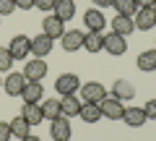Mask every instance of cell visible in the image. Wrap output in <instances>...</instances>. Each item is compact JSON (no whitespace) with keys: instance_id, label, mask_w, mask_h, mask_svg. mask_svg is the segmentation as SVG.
Wrapping results in <instances>:
<instances>
[{"instance_id":"cell-28","label":"cell","mask_w":156,"mask_h":141,"mask_svg":"<svg viewBox=\"0 0 156 141\" xmlns=\"http://www.w3.org/2000/svg\"><path fill=\"white\" fill-rule=\"evenodd\" d=\"M16 11V3L13 0H0V16H11Z\"/></svg>"},{"instance_id":"cell-4","label":"cell","mask_w":156,"mask_h":141,"mask_svg":"<svg viewBox=\"0 0 156 141\" xmlns=\"http://www.w3.org/2000/svg\"><path fill=\"white\" fill-rule=\"evenodd\" d=\"M8 50H11L13 60H23L26 55H31V39L26 34H16L11 39V45H8Z\"/></svg>"},{"instance_id":"cell-18","label":"cell","mask_w":156,"mask_h":141,"mask_svg":"<svg viewBox=\"0 0 156 141\" xmlns=\"http://www.w3.org/2000/svg\"><path fill=\"white\" fill-rule=\"evenodd\" d=\"M122 120H125V125H130V128H140L148 118H146V110L143 107H125Z\"/></svg>"},{"instance_id":"cell-5","label":"cell","mask_w":156,"mask_h":141,"mask_svg":"<svg viewBox=\"0 0 156 141\" xmlns=\"http://www.w3.org/2000/svg\"><path fill=\"white\" fill-rule=\"evenodd\" d=\"M26 84H29L26 76L18 73V71H13V73L5 76V81H3V89H5L8 97H21V91H23V86H26Z\"/></svg>"},{"instance_id":"cell-22","label":"cell","mask_w":156,"mask_h":141,"mask_svg":"<svg viewBox=\"0 0 156 141\" xmlns=\"http://www.w3.org/2000/svg\"><path fill=\"white\" fill-rule=\"evenodd\" d=\"M78 118L83 120V123H99L101 120V107L99 105H83L81 113H78Z\"/></svg>"},{"instance_id":"cell-36","label":"cell","mask_w":156,"mask_h":141,"mask_svg":"<svg viewBox=\"0 0 156 141\" xmlns=\"http://www.w3.org/2000/svg\"><path fill=\"white\" fill-rule=\"evenodd\" d=\"M154 11H156V3H154Z\"/></svg>"},{"instance_id":"cell-35","label":"cell","mask_w":156,"mask_h":141,"mask_svg":"<svg viewBox=\"0 0 156 141\" xmlns=\"http://www.w3.org/2000/svg\"><path fill=\"white\" fill-rule=\"evenodd\" d=\"M21 141H42V139H39V136H34V133H29L26 139H21Z\"/></svg>"},{"instance_id":"cell-9","label":"cell","mask_w":156,"mask_h":141,"mask_svg":"<svg viewBox=\"0 0 156 141\" xmlns=\"http://www.w3.org/2000/svg\"><path fill=\"white\" fill-rule=\"evenodd\" d=\"M52 45H55V39H50L47 34H37V37H31V55L34 58H47L52 52Z\"/></svg>"},{"instance_id":"cell-27","label":"cell","mask_w":156,"mask_h":141,"mask_svg":"<svg viewBox=\"0 0 156 141\" xmlns=\"http://www.w3.org/2000/svg\"><path fill=\"white\" fill-rule=\"evenodd\" d=\"M13 65V55L8 47H0V71H11Z\"/></svg>"},{"instance_id":"cell-23","label":"cell","mask_w":156,"mask_h":141,"mask_svg":"<svg viewBox=\"0 0 156 141\" xmlns=\"http://www.w3.org/2000/svg\"><path fill=\"white\" fill-rule=\"evenodd\" d=\"M135 63H138V71H156V50H143Z\"/></svg>"},{"instance_id":"cell-13","label":"cell","mask_w":156,"mask_h":141,"mask_svg":"<svg viewBox=\"0 0 156 141\" xmlns=\"http://www.w3.org/2000/svg\"><path fill=\"white\" fill-rule=\"evenodd\" d=\"M42 81H29L26 86H23V91H21V99H23V105H39L42 102Z\"/></svg>"},{"instance_id":"cell-21","label":"cell","mask_w":156,"mask_h":141,"mask_svg":"<svg viewBox=\"0 0 156 141\" xmlns=\"http://www.w3.org/2000/svg\"><path fill=\"white\" fill-rule=\"evenodd\" d=\"M21 118L26 120L29 125H39L42 120H44V115H42V107H39V105H23Z\"/></svg>"},{"instance_id":"cell-34","label":"cell","mask_w":156,"mask_h":141,"mask_svg":"<svg viewBox=\"0 0 156 141\" xmlns=\"http://www.w3.org/2000/svg\"><path fill=\"white\" fill-rule=\"evenodd\" d=\"M154 3H156V0H135V6H138V8H154Z\"/></svg>"},{"instance_id":"cell-33","label":"cell","mask_w":156,"mask_h":141,"mask_svg":"<svg viewBox=\"0 0 156 141\" xmlns=\"http://www.w3.org/2000/svg\"><path fill=\"white\" fill-rule=\"evenodd\" d=\"M94 8H112V0H91Z\"/></svg>"},{"instance_id":"cell-30","label":"cell","mask_w":156,"mask_h":141,"mask_svg":"<svg viewBox=\"0 0 156 141\" xmlns=\"http://www.w3.org/2000/svg\"><path fill=\"white\" fill-rule=\"evenodd\" d=\"M55 3L57 0H34V8H39V11H52Z\"/></svg>"},{"instance_id":"cell-17","label":"cell","mask_w":156,"mask_h":141,"mask_svg":"<svg viewBox=\"0 0 156 141\" xmlns=\"http://www.w3.org/2000/svg\"><path fill=\"white\" fill-rule=\"evenodd\" d=\"M81 107H83V102L78 99L76 94H68L60 99V113L65 115V118H76L78 113H81Z\"/></svg>"},{"instance_id":"cell-2","label":"cell","mask_w":156,"mask_h":141,"mask_svg":"<svg viewBox=\"0 0 156 141\" xmlns=\"http://www.w3.org/2000/svg\"><path fill=\"white\" fill-rule=\"evenodd\" d=\"M99 107H101V118H107V120H122L125 105L120 99H115V97H104V99L99 102Z\"/></svg>"},{"instance_id":"cell-31","label":"cell","mask_w":156,"mask_h":141,"mask_svg":"<svg viewBox=\"0 0 156 141\" xmlns=\"http://www.w3.org/2000/svg\"><path fill=\"white\" fill-rule=\"evenodd\" d=\"M143 110H146V118L148 120H156V99H148Z\"/></svg>"},{"instance_id":"cell-15","label":"cell","mask_w":156,"mask_h":141,"mask_svg":"<svg viewBox=\"0 0 156 141\" xmlns=\"http://www.w3.org/2000/svg\"><path fill=\"white\" fill-rule=\"evenodd\" d=\"M112 97L115 99H120V102H125V99H133L135 97V86L130 84V81H125V79H117L115 84H112Z\"/></svg>"},{"instance_id":"cell-29","label":"cell","mask_w":156,"mask_h":141,"mask_svg":"<svg viewBox=\"0 0 156 141\" xmlns=\"http://www.w3.org/2000/svg\"><path fill=\"white\" fill-rule=\"evenodd\" d=\"M13 133H11V123H3L0 120V141H11Z\"/></svg>"},{"instance_id":"cell-24","label":"cell","mask_w":156,"mask_h":141,"mask_svg":"<svg viewBox=\"0 0 156 141\" xmlns=\"http://www.w3.org/2000/svg\"><path fill=\"white\" fill-rule=\"evenodd\" d=\"M42 115H44V120H55V118H60V99H44L42 105Z\"/></svg>"},{"instance_id":"cell-26","label":"cell","mask_w":156,"mask_h":141,"mask_svg":"<svg viewBox=\"0 0 156 141\" xmlns=\"http://www.w3.org/2000/svg\"><path fill=\"white\" fill-rule=\"evenodd\" d=\"M29 131H31V125H29L26 120L21 118V115H16V118L11 120V133L16 136L18 141H21V139H26V136H29Z\"/></svg>"},{"instance_id":"cell-12","label":"cell","mask_w":156,"mask_h":141,"mask_svg":"<svg viewBox=\"0 0 156 141\" xmlns=\"http://www.w3.org/2000/svg\"><path fill=\"white\" fill-rule=\"evenodd\" d=\"M83 24H86L89 32H101V29L107 26V18H104V13H101L99 8H89V11L83 13Z\"/></svg>"},{"instance_id":"cell-25","label":"cell","mask_w":156,"mask_h":141,"mask_svg":"<svg viewBox=\"0 0 156 141\" xmlns=\"http://www.w3.org/2000/svg\"><path fill=\"white\" fill-rule=\"evenodd\" d=\"M112 8H115L120 16H130V18L138 13V6H135V0H112Z\"/></svg>"},{"instance_id":"cell-38","label":"cell","mask_w":156,"mask_h":141,"mask_svg":"<svg viewBox=\"0 0 156 141\" xmlns=\"http://www.w3.org/2000/svg\"><path fill=\"white\" fill-rule=\"evenodd\" d=\"M154 50H156V45H154Z\"/></svg>"},{"instance_id":"cell-10","label":"cell","mask_w":156,"mask_h":141,"mask_svg":"<svg viewBox=\"0 0 156 141\" xmlns=\"http://www.w3.org/2000/svg\"><path fill=\"white\" fill-rule=\"evenodd\" d=\"M133 21H135V29L148 32V29L156 26V11L154 8H138V13L133 16Z\"/></svg>"},{"instance_id":"cell-11","label":"cell","mask_w":156,"mask_h":141,"mask_svg":"<svg viewBox=\"0 0 156 141\" xmlns=\"http://www.w3.org/2000/svg\"><path fill=\"white\" fill-rule=\"evenodd\" d=\"M62 50H65V52L83 50V32H78V29H68V32L62 34Z\"/></svg>"},{"instance_id":"cell-3","label":"cell","mask_w":156,"mask_h":141,"mask_svg":"<svg viewBox=\"0 0 156 141\" xmlns=\"http://www.w3.org/2000/svg\"><path fill=\"white\" fill-rule=\"evenodd\" d=\"M50 133H52V141H70V118H65V115H60V118L50 120Z\"/></svg>"},{"instance_id":"cell-1","label":"cell","mask_w":156,"mask_h":141,"mask_svg":"<svg viewBox=\"0 0 156 141\" xmlns=\"http://www.w3.org/2000/svg\"><path fill=\"white\" fill-rule=\"evenodd\" d=\"M78 91H81V97H83V105H99V102L107 97V89L99 84V81H86Z\"/></svg>"},{"instance_id":"cell-16","label":"cell","mask_w":156,"mask_h":141,"mask_svg":"<svg viewBox=\"0 0 156 141\" xmlns=\"http://www.w3.org/2000/svg\"><path fill=\"white\" fill-rule=\"evenodd\" d=\"M112 32L128 39V34H133V32H135V21H133L130 16H120V13H117V16L112 18Z\"/></svg>"},{"instance_id":"cell-20","label":"cell","mask_w":156,"mask_h":141,"mask_svg":"<svg viewBox=\"0 0 156 141\" xmlns=\"http://www.w3.org/2000/svg\"><path fill=\"white\" fill-rule=\"evenodd\" d=\"M52 11H55V16L65 24V21H70V18L76 16V0H57Z\"/></svg>"},{"instance_id":"cell-37","label":"cell","mask_w":156,"mask_h":141,"mask_svg":"<svg viewBox=\"0 0 156 141\" xmlns=\"http://www.w3.org/2000/svg\"><path fill=\"white\" fill-rule=\"evenodd\" d=\"M0 86H3V81H0Z\"/></svg>"},{"instance_id":"cell-32","label":"cell","mask_w":156,"mask_h":141,"mask_svg":"<svg viewBox=\"0 0 156 141\" xmlns=\"http://www.w3.org/2000/svg\"><path fill=\"white\" fill-rule=\"evenodd\" d=\"M16 3V8H21V11H31L34 8V0H13Z\"/></svg>"},{"instance_id":"cell-8","label":"cell","mask_w":156,"mask_h":141,"mask_svg":"<svg viewBox=\"0 0 156 141\" xmlns=\"http://www.w3.org/2000/svg\"><path fill=\"white\" fill-rule=\"evenodd\" d=\"M104 50L109 52V55H115V58H120V55H125L128 52V39L125 37H120V34H104Z\"/></svg>"},{"instance_id":"cell-19","label":"cell","mask_w":156,"mask_h":141,"mask_svg":"<svg viewBox=\"0 0 156 141\" xmlns=\"http://www.w3.org/2000/svg\"><path fill=\"white\" fill-rule=\"evenodd\" d=\"M83 50L86 52H101L104 50V34L101 32H86L83 34Z\"/></svg>"},{"instance_id":"cell-14","label":"cell","mask_w":156,"mask_h":141,"mask_svg":"<svg viewBox=\"0 0 156 141\" xmlns=\"http://www.w3.org/2000/svg\"><path fill=\"white\" fill-rule=\"evenodd\" d=\"M42 34H47L50 39H62V34H65V32H62V21L55 16V13L42 21Z\"/></svg>"},{"instance_id":"cell-6","label":"cell","mask_w":156,"mask_h":141,"mask_svg":"<svg viewBox=\"0 0 156 141\" xmlns=\"http://www.w3.org/2000/svg\"><path fill=\"white\" fill-rule=\"evenodd\" d=\"M78 89H81V79H78L76 73H62V76H57V81H55V91H60L62 97L76 94Z\"/></svg>"},{"instance_id":"cell-7","label":"cell","mask_w":156,"mask_h":141,"mask_svg":"<svg viewBox=\"0 0 156 141\" xmlns=\"http://www.w3.org/2000/svg\"><path fill=\"white\" fill-rule=\"evenodd\" d=\"M23 76H26V81H42L47 76V63L44 58H34V60L26 63V68L21 71Z\"/></svg>"}]
</instances>
